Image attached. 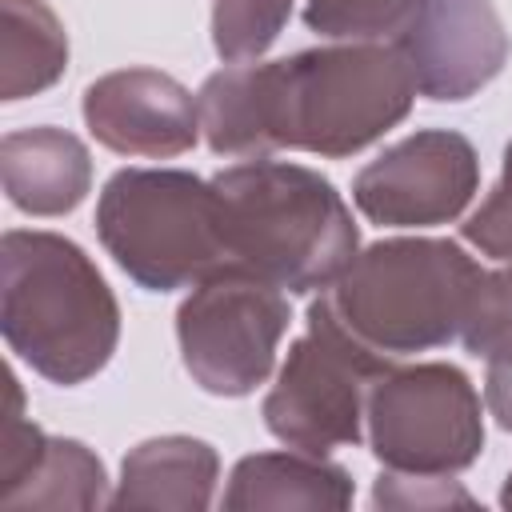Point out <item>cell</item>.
Listing matches in <instances>:
<instances>
[{
	"label": "cell",
	"mask_w": 512,
	"mask_h": 512,
	"mask_svg": "<svg viewBox=\"0 0 512 512\" xmlns=\"http://www.w3.org/2000/svg\"><path fill=\"white\" fill-rule=\"evenodd\" d=\"M464 240L476 244L484 256L512 260V140L504 148V168L484 204L464 220Z\"/></svg>",
	"instance_id": "21"
},
{
	"label": "cell",
	"mask_w": 512,
	"mask_h": 512,
	"mask_svg": "<svg viewBox=\"0 0 512 512\" xmlns=\"http://www.w3.org/2000/svg\"><path fill=\"white\" fill-rule=\"evenodd\" d=\"M396 48L420 96L456 104L500 76L512 44L492 0H416Z\"/></svg>",
	"instance_id": "10"
},
{
	"label": "cell",
	"mask_w": 512,
	"mask_h": 512,
	"mask_svg": "<svg viewBox=\"0 0 512 512\" xmlns=\"http://www.w3.org/2000/svg\"><path fill=\"white\" fill-rule=\"evenodd\" d=\"M292 16V0H212V48L228 64L260 60Z\"/></svg>",
	"instance_id": "17"
},
{
	"label": "cell",
	"mask_w": 512,
	"mask_h": 512,
	"mask_svg": "<svg viewBox=\"0 0 512 512\" xmlns=\"http://www.w3.org/2000/svg\"><path fill=\"white\" fill-rule=\"evenodd\" d=\"M0 176L20 212L64 216L92 188V156L84 140L64 128H20L0 140Z\"/></svg>",
	"instance_id": "12"
},
{
	"label": "cell",
	"mask_w": 512,
	"mask_h": 512,
	"mask_svg": "<svg viewBox=\"0 0 512 512\" xmlns=\"http://www.w3.org/2000/svg\"><path fill=\"white\" fill-rule=\"evenodd\" d=\"M352 504V476L316 456V452H256L236 460L224 508L252 512V508H348Z\"/></svg>",
	"instance_id": "14"
},
{
	"label": "cell",
	"mask_w": 512,
	"mask_h": 512,
	"mask_svg": "<svg viewBox=\"0 0 512 512\" xmlns=\"http://www.w3.org/2000/svg\"><path fill=\"white\" fill-rule=\"evenodd\" d=\"M480 188V160L468 136L452 128H420L352 180L356 208L384 228H432L456 220Z\"/></svg>",
	"instance_id": "9"
},
{
	"label": "cell",
	"mask_w": 512,
	"mask_h": 512,
	"mask_svg": "<svg viewBox=\"0 0 512 512\" xmlns=\"http://www.w3.org/2000/svg\"><path fill=\"white\" fill-rule=\"evenodd\" d=\"M220 456L196 436H152L136 444L120 464L112 508H172L200 512L212 504Z\"/></svg>",
	"instance_id": "13"
},
{
	"label": "cell",
	"mask_w": 512,
	"mask_h": 512,
	"mask_svg": "<svg viewBox=\"0 0 512 512\" xmlns=\"http://www.w3.org/2000/svg\"><path fill=\"white\" fill-rule=\"evenodd\" d=\"M104 488V464L88 444L48 436L36 468L0 496V508H100L112 500Z\"/></svg>",
	"instance_id": "16"
},
{
	"label": "cell",
	"mask_w": 512,
	"mask_h": 512,
	"mask_svg": "<svg viewBox=\"0 0 512 512\" xmlns=\"http://www.w3.org/2000/svg\"><path fill=\"white\" fill-rule=\"evenodd\" d=\"M68 68V36L44 0H0V100L52 88Z\"/></svg>",
	"instance_id": "15"
},
{
	"label": "cell",
	"mask_w": 512,
	"mask_h": 512,
	"mask_svg": "<svg viewBox=\"0 0 512 512\" xmlns=\"http://www.w3.org/2000/svg\"><path fill=\"white\" fill-rule=\"evenodd\" d=\"M288 300L272 280L228 264L200 280L180 312L176 340L188 376L208 396H248L256 392L272 364L276 348L288 332Z\"/></svg>",
	"instance_id": "8"
},
{
	"label": "cell",
	"mask_w": 512,
	"mask_h": 512,
	"mask_svg": "<svg viewBox=\"0 0 512 512\" xmlns=\"http://www.w3.org/2000/svg\"><path fill=\"white\" fill-rule=\"evenodd\" d=\"M368 444L392 472L456 476L484 452V412L472 380L444 360L388 368L368 392Z\"/></svg>",
	"instance_id": "7"
},
{
	"label": "cell",
	"mask_w": 512,
	"mask_h": 512,
	"mask_svg": "<svg viewBox=\"0 0 512 512\" xmlns=\"http://www.w3.org/2000/svg\"><path fill=\"white\" fill-rule=\"evenodd\" d=\"M480 264L456 240H376L312 300L340 332L384 360L460 340Z\"/></svg>",
	"instance_id": "3"
},
{
	"label": "cell",
	"mask_w": 512,
	"mask_h": 512,
	"mask_svg": "<svg viewBox=\"0 0 512 512\" xmlns=\"http://www.w3.org/2000/svg\"><path fill=\"white\" fill-rule=\"evenodd\" d=\"M48 436L24 416V396L16 376L8 372V416H4V436H0V496L12 492L40 460Z\"/></svg>",
	"instance_id": "20"
},
{
	"label": "cell",
	"mask_w": 512,
	"mask_h": 512,
	"mask_svg": "<svg viewBox=\"0 0 512 512\" xmlns=\"http://www.w3.org/2000/svg\"><path fill=\"white\" fill-rule=\"evenodd\" d=\"M500 504L512 508V472H508V480H504V488H500Z\"/></svg>",
	"instance_id": "24"
},
{
	"label": "cell",
	"mask_w": 512,
	"mask_h": 512,
	"mask_svg": "<svg viewBox=\"0 0 512 512\" xmlns=\"http://www.w3.org/2000/svg\"><path fill=\"white\" fill-rule=\"evenodd\" d=\"M416 0H304V24L328 40H396Z\"/></svg>",
	"instance_id": "18"
},
{
	"label": "cell",
	"mask_w": 512,
	"mask_h": 512,
	"mask_svg": "<svg viewBox=\"0 0 512 512\" xmlns=\"http://www.w3.org/2000/svg\"><path fill=\"white\" fill-rule=\"evenodd\" d=\"M392 364L396 360L368 352L308 304V332L292 340L288 360L264 396L268 432L280 444L316 456L356 448L364 440L368 392Z\"/></svg>",
	"instance_id": "6"
},
{
	"label": "cell",
	"mask_w": 512,
	"mask_h": 512,
	"mask_svg": "<svg viewBox=\"0 0 512 512\" xmlns=\"http://www.w3.org/2000/svg\"><path fill=\"white\" fill-rule=\"evenodd\" d=\"M484 404L496 416L504 432H512V344L496 348L488 356V376H484Z\"/></svg>",
	"instance_id": "23"
},
{
	"label": "cell",
	"mask_w": 512,
	"mask_h": 512,
	"mask_svg": "<svg viewBox=\"0 0 512 512\" xmlns=\"http://www.w3.org/2000/svg\"><path fill=\"white\" fill-rule=\"evenodd\" d=\"M268 152L296 148L344 160L396 128L416 100V76L396 40H340L284 60H256Z\"/></svg>",
	"instance_id": "2"
},
{
	"label": "cell",
	"mask_w": 512,
	"mask_h": 512,
	"mask_svg": "<svg viewBox=\"0 0 512 512\" xmlns=\"http://www.w3.org/2000/svg\"><path fill=\"white\" fill-rule=\"evenodd\" d=\"M460 344L484 360L496 348L512 344V264L480 272V280L472 288L468 320L460 328Z\"/></svg>",
	"instance_id": "19"
},
{
	"label": "cell",
	"mask_w": 512,
	"mask_h": 512,
	"mask_svg": "<svg viewBox=\"0 0 512 512\" xmlns=\"http://www.w3.org/2000/svg\"><path fill=\"white\" fill-rule=\"evenodd\" d=\"M88 132L120 156H180L200 136L196 96L168 72L120 68L84 88Z\"/></svg>",
	"instance_id": "11"
},
{
	"label": "cell",
	"mask_w": 512,
	"mask_h": 512,
	"mask_svg": "<svg viewBox=\"0 0 512 512\" xmlns=\"http://www.w3.org/2000/svg\"><path fill=\"white\" fill-rule=\"evenodd\" d=\"M232 264L284 292L328 288L356 256L360 232L328 176L288 160H244L212 176Z\"/></svg>",
	"instance_id": "4"
},
{
	"label": "cell",
	"mask_w": 512,
	"mask_h": 512,
	"mask_svg": "<svg viewBox=\"0 0 512 512\" xmlns=\"http://www.w3.org/2000/svg\"><path fill=\"white\" fill-rule=\"evenodd\" d=\"M0 332L36 376L72 388L112 360L120 304L76 240L12 228L0 240Z\"/></svg>",
	"instance_id": "1"
},
{
	"label": "cell",
	"mask_w": 512,
	"mask_h": 512,
	"mask_svg": "<svg viewBox=\"0 0 512 512\" xmlns=\"http://www.w3.org/2000/svg\"><path fill=\"white\" fill-rule=\"evenodd\" d=\"M96 236L148 292L196 288L232 264L216 184L184 168H120L96 200Z\"/></svg>",
	"instance_id": "5"
},
{
	"label": "cell",
	"mask_w": 512,
	"mask_h": 512,
	"mask_svg": "<svg viewBox=\"0 0 512 512\" xmlns=\"http://www.w3.org/2000/svg\"><path fill=\"white\" fill-rule=\"evenodd\" d=\"M376 508H448L472 504V496L452 476H420V472H392L384 468L372 488Z\"/></svg>",
	"instance_id": "22"
}]
</instances>
